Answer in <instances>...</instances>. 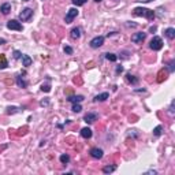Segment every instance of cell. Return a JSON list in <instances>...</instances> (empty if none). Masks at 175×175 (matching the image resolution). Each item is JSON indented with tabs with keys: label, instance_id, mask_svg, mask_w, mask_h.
Listing matches in <instances>:
<instances>
[{
	"label": "cell",
	"instance_id": "6da1fadb",
	"mask_svg": "<svg viewBox=\"0 0 175 175\" xmlns=\"http://www.w3.org/2000/svg\"><path fill=\"white\" fill-rule=\"evenodd\" d=\"M133 14H134L135 17H145V18H148L149 21L155 19V17H156V14H155L153 10L142 8V7H137V8H134L133 10Z\"/></svg>",
	"mask_w": 175,
	"mask_h": 175
},
{
	"label": "cell",
	"instance_id": "4316f807",
	"mask_svg": "<svg viewBox=\"0 0 175 175\" xmlns=\"http://www.w3.org/2000/svg\"><path fill=\"white\" fill-rule=\"evenodd\" d=\"M41 90H43V92H50L51 90V85L50 84H43V86H41Z\"/></svg>",
	"mask_w": 175,
	"mask_h": 175
},
{
	"label": "cell",
	"instance_id": "d6986e66",
	"mask_svg": "<svg viewBox=\"0 0 175 175\" xmlns=\"http://www.w3.org/2000/svg\"><path fill=\"white\" fill-rule=\"evenodd\" d=\"M22 62H23V66H30L31 64V58L27 56V55H22Z\"/></svg>",
	"mask_w": 175,
	"mask_h": 175
},
{
	"label": "cell",
	"instance_id": "8992f818",
	"mask_svg": "<svg viewBox=\"0 0 175 175\" xmlns=\"http://www.w3.org/2000/svg\"><path fill=\"white\" fill-rule=\"evenodd\" d=\"M145 37H146V33H142V31H139V33H135L131 36V41L135 43V44H141L142 41L145 40Z\"/></svg>",
	"mask_w": 175,
	"mask_h": 175
},
{
	"label": "cell",
	"instance_id": "277c9868",
	"mask_svg": "<svg viewBox=\"0 0 175 175\" xmlns=\"http://www.w3.org/2000/svg\"><path fill=\"white\" fill-rule=\"evenodd\" d=\"M90 47L92 48H99V47H101V45L104 44V37L103 36H97V37H94V38H92L90 40Z\"/></svg>",
	"mask_w": 175,
	"mask_h": 175
},
{
	"label": "cell",
	"instance_id": "4dcf8cb0",
	"mask_svg": "<svg viewBox=\"0 0 175 175\" xmlns=\"http://www.w3.org/2000/svg\"><path fill=\"white\" fill-rule=\"evenodd\" d=\"M170 112L174 114V101H172V103H171V105H170Z\"/></svg>",
	"mask_w": 175,
	"mask_h": 175
},
{
	"label": "cell",
	"instance_id": "8d00e7d4",
	"mask_svg": "<svg viewBox=\"0 0 175 175\" xmlns=\"http://www.w3.org/2000/svg\"><path fill=\"white\" fill-rule=\"evenodd\" d=\"M94 1H97V3H99V1H101V0H94Z\"/></svg>",
	"mask_w": 175,
	"mask_h": 175
},
{
	"label": "cell",
	"instance_id": "7402d4cb",
	"mask_svg": "<svg viewBox=\"0 0 175 175\" xmlns=\"http://www.w3.org/2000/svg\"><path fill=\"white\" fill-rule=\"evenodd\" d=\"M105 58H107L109 62H116L118 56H116L115 54H107V55H105Z\"/></svg>",
	"mask_w": 175,
	"mask_h": 175
},
{
	"label": "cell",
	"instance_id": "4fadbf2b",
	"mask_svg": "<svg viewBox=\"0 0 175 175\" xmlns=\"http://www.w3.org/2000/svg\"><path fill=\"white\" fill-rule=\"evenodd\" d=\"M81 135L84 138H90V137H92V130H90L89 127H85V129L81 130Z\"/></svg>",
	"mask_w": 175,
	"mask_h": 175
},
{
	"label": "cell",
	"instance_id": "f546056e",
	"mask_svg": "<svg viewBox=\"0 0 175 175\" xmlns=\"http://www.w3.org/2000/svg\"><path fill=\"white\" fill-rule=\"evenodd\" d=\"M64 52L68 54V55H71L73 54V48H71V47H64Z\"/></svg>",
	"mask_w": 175,
	"mask_h": 175
},
{
	"label": "cell",
	"instance_id": "5b68a950",
	"mask_svg": "<svg viewBox=\"0 0 175 175\" xmlns=\"http://www.w3.org/2000/svg\"><path fill=\"white\" fill-rule=\"evenodd\" d=\"M7 27H8L10 30H17V31H21L23 29L22 25H21L18 21H14V19H11V21L7 22Z\"/></svg>",
	"mask_w": 175,
	"mask_h": 175
},
{
	"label": "cell",
	"instance_id": "d6a6232c",
	"mask_svg": "<svg viewBox=\"0 0 175 175\" xmlns=\"http://www.w3.org/2000/svg\"><path fill=\"white\" fill-rule=\"evenodd\" d=\"M135 1H139V3H149V1H152V0H135Z\"/></svg>",
	"mask_w": 175,
	"mask_h": 175
},
{
	"label": "cell",
	"instance_id": "e575fe53",
	"mask_svg": "<svg viewBox=\"0 0 175 175\" xmlns=\"http://www.w3.org/2000/svg\"><path fill=\"white\" fill-rule=\"evenodd\" d=\"M47 104H48V101H47V100H45V101H41V105H47Z\"/></svg>",
	"mask_w": 175,
	"mask_h": 175
},
{
	"label": "cell",
	"instance_id": "7c38bea8",
	"mask_svg": "<svg viewBox=\"0 0 175 175\" xmlns=\"http://www.w3.org/2000/svg\"><path fill=\"white\" fill-rule=\"evenodd\" d=\"M0 11H1V14L7 15V14L11 11V4H10V3H4V4H1V6H0Z\"/></svg>",
	"mask_w": 175,
	"mask_h": 175
},
{
	"label": "cell",
	"instance_id": "44dd1931",
	"mask_svg": "<svg viewBox=\"0 0 175 175\" xmlns=\"http://www.w3.org/2000/svg\"><path fill=\"white\" fill-rule=\"evenodd\" d=\"M17 84H18L19 88H26V86H27V84H26L25 81H23V79H22V78H21L19 75L17 77Z\"/></svg>",
	"mask_w": 175,
	"mask_h": 175
},
{
	"label": "cell",
	"instance_id": "ac0fdd59",
	"mask_svg": "<svg viewBox=\"0 0 175 175\" xmlns=\"http://www.w3.org/2000/svg\"><path fill=\"white\" fill-rule=\"evenodd\" d=\"M115 170H116V166H105L103 168V172L104 174H111V172H114Z\"/></svg>",
	"mask_w": 175,
	"mask_h": 175
},
{
	"label": "cell",
	"instance_id": "74e56055",
	"mask_svg": "<svg viewBox=\"0 0 175 175\" xmlns=\"http://www.w3.org/2000/svg\"><path fill=\"white\" fill-rule=\"evenodd\" d=\"M23 1H29V0H23Z\"/></svg>",
	"mask_w": 175,
	"mask_h": 175
},
{
	"label": "cell",
	"instance_id": "603a6c76",
	"mask_svg": "<svg viewBox=\"0 0 175 175\" xmlns=\"http://www.w3.org/2000/svg\"><path fill=\"white\" fill-rule=\"evenodd\" d=\"M162 131H163V127L162 126H157V127H155V130H153V134L156 135V137H159V135H162Z\"/></svg>",
	"mask_w": 175,
	"mask_h": 175
},
{
	"label": "cell",
	"instance_id": "8fae6325",
	"mask_svg": "<svg viewBox=\"0 0 175 175\" xmlns=\"http://www.w3.org/2000/svg\"><path fill=\"white\" fill-rule=\"evenodd\" d=\"M164 34H166V37L168 40H174L175 38V29L174 27H168V29L164 31Z\"/></svg>",
	"mask_w": 175,
	"mask_h": 175
},
{
	"label": "cell",
	"instance_id": "ffe728a7",
	"mask_svg": "<svg viewBox=\"0 0 175 175\" xmlns=\"http://www.w3.org/2000/svg\"><path fill=\"white\" fill-rule=\"evenodd\" d=\"M79 36H81V30L78 27H74L71 30V37L73 38H79Z\"/></svg>",
	"mask_w": 175,
	"mask_h": 175
},
{
	"label": "cell",
	"instance_id": "836d02e7",
	"mask_svg": "<svg viewBox=\"0 0 175 175\" xmlns=\"http://www.w3.org/2000/svg\"><path fill=\"white\" fill-rule=\"evenodd\" d=\"M149 30H151V33H153V31H156V26H152L151 29H149Z\"/></svg>",
	"mask_w": 175,
	"mask_h": 175
},
{
	"label": "cell",
	"instance_id": "cb8c5ba5",
	"mask_svg": "<svg viewBox=\"0 0 175 175\" xmlns=\"http://www.w3.org/2000/svg\"><path fill=\"white\" fill-rule=\"evenodd\" d=\"M60 162H62L63 164H67V163L70 162V156H68V155H62V156H60Z\"/></svg>",
	"mask_w": 175,
	"mask_h": 175
},
{
	"label": "cell",
	"instance_id": "e0dca14e",
	"mask_svg": "<svg viewBox=\"0 0 175 175\" xmlns=\"http://www.w3.org/2000/svg\"><path fill=\"white\" fill-rule=\"evenodd\" d=\"M21 109H19L18 107H7L6 108V112L8 114V115H13V114H17V112H19Z\"/></svg>",
	"mask_w": 175,
	"mask_h": 175
},
{
	"label": "cell",
	"instance_id": "f1b7e54d",
	"mask_svg": "<svg viewBox=\"0 0 175 175\" xmlns=\"http://www.w3.org/2000/svg\"><path fill=\"white\" fill-rule=\"evenodd\" d=\"M168 66H170V67H168V70H170V71L172 73V71H174V70H175V62H174V60H171V62H170V64H168Z\"/></svg>",
	"mask_w": 175,
	"mask_h": 175
},
{
	"label": "cell",
	"instance_id": "5bb4252c",
	"mask_svg": "<svg viewBox=\"0 0 175 175\" xmlns=\"http://www.w3.org/2000/svg\"><path fill=\"white\" fill-rule=\"evenodd\" d=\"M67 100L71 101V103H81L82 100H84V96H70Z\"/></svg>",
	"mask_w": 175,
	"mask_h": 175
},
{
	"label": "cell",
	"instance_id": "52a82bcc",
	"mask_svg": "<svg viewBox=\"0 0 175 175\" xmlns=\"http://www.w3.org/2000/svg\"><path fill=\"white\" fill-rule=\"evenodd\" d=\"M77 15H78V10H77V8H70V10L67 11L66 19H64V21H66V23H71L73 19L75 18Z\"/></svg>",
	"mask_w": 175,
	"mask_h": 175
},
{
	"label": "cell",
	"instance_id": "1f68e13d",
	"mask_svg": "<svg viewBox=\"0 0 175 175\" xmlns=\"http://www.w3.org/2000/svg\"><path fill=\"white\" fill-rule=\"evenodd\" d=\"M122 71H123V67H122V66H118V67H116V73L119 74V73H122Z\"/></svg>",
	"mask_w": 175,
	"mask_h": 175
},
{
	"label": "cell",
	"instance_id": "9a60e30c",
	"mask_svg": "<svg viewBox=\"0 0 175 175\" xmlns=\"http://www.w3.org/2000/svg\"><path fill=\"white\" fill-rule=\"evenodd\" d=\"M8 66V63H7V59H6L4 55H0V70H3Z\"/></svg>",
	"mask_w": 175,
	"mask_h": 175
},
{
	"label": "cell",
	"instance_id": "d4e9b609",
	"mask_svg": "<svg viewBox=\"0 0 175 175\" xmlns=\"http://www.w3.org/2000/svg\"><path fill=\"white\" fill-rule=\"evenodd\" d=\"M73 111H74V112H81L82 107L78 103H74V104H73Z\"/></svg>",
	"mask_w": 175,
	"mask_h": 175
},
{
	"label": "cell",
	"instance_id": "7a4b0ae2",
	"mask_svg": "<svg viewBox=\"0 0 175 175\" xmlns=\"http://www.w3.org/2000/svg\"><path fill=\"white\" fill-rule=\"evenodd\" d=\"M149 47H151V50L153 51H160L163 48V41L160 37H153L152 40H151V43H149Z\"/></svg>",
	"mask_w": 175,
	"mask_h": 175
},
{
	"label": "cell",
	"instance_id": "30bf717a",
	"mask_svg": "<svg viewBox=\"0 0 175 175\" xmlns=\"http://www.w3.org/2000/svg\"><path fill=\"white\" fill-rule=\"evenodd\" d=\"M108 97H109V94H108L107 92H105V93L97 94V96H96V97L93 99V101H94V103H99V101H105V100H107Z\"/></svg>",
	"mask_w": 175,
	"mask_h": 175
},
{
	"label": "cell",
	"instance_id": "83f0119b",
	"mask_svg": "<svg viewBox=\"0 0 175 175\" xmlns=\"http://www.w3.org/2000/svg\"><path fill=\"white\" fill-rule=\"evenodd\" d=\"M22 58V54L19 51H14V59H21Z\"/></svg>",
	"mask_w": 175,
	"mask_h": 175
},
{
	"label": "cell",
	"instance_id": "3957f363",
	"mask_svg": "<svg viewBox=\"0 0 175 175\" xmlns=\"http://www.w3.org/2000/svg\"><path fill=\"white\" fill-rule=\"evenodd\" d=\"M31 15H33V10L31 8H23L22 13L19 14V19L22 21V22H26L29 19L31 18Z\"/></svg>",
	"mask_w": 175,
	"mask_h": 175
},
{
	"label": "cell",
	"instance_id": "ba28073f",
	"mask_svg": "<svg viewBox=\"0 0 175 175\" xmlns=\"http://www.w3.org/2000/svg\"><path fill=\"white\" fill-rule=\"evenodd\" d=\"M97 118H99V115L96 112H88L84 116V121L86 122V123H93L94 121H97Z\"/></svg>",
	"mask_w": 175,
	"mask_h": 175
},
{
	"label": "cell",
	"instance_id": "2e32d148",
	"mask_svg": "<svg viewBox=\"0 0 175 175\" xmlns=\"http://www.w3.org/2000/svg\"><path fill=\"white\" fill-rule=\"evenodd\" d=\"M126 79H127V81L130 82V84H138V78H135L134 75H131L130 73H129V74H126Z\"/></svg>",
	"mask_w": 175,
	"mask_h": 175
},
{
	"label": "cell",
	"instance_id": "484cf974",
	"mask_svg": "<svg viewBox=\"0 0 175 175\" xmlns=\"http://www.w3.org/2000/svg\"><path fill=\"white\" fill-rule=\"evenodd\" d=\"M86 1H88V0H73V4L78 7V6H84Z\"/></svg>",
	"mask_w": 175,
	"mask_h": 175
},
{
	"label": "cell",
	"instance_id": "d590c367",
	"mask_svg": "<svg viewBox=\"0 0 175 175\" xmlns=\"http://www.w3.org/2000/svg\"><path fill=\"white\" fill-rule=\"evenodd\" d=\"M6 40H3V38H0V44H4Z\"/></svg>",
	"mask_w": 175,
	"mask_h": 175
},
{
	"label": "cell",
	"instance_id": "9c48e42d",
	"mask_svg": "<svg viewBox=\"0 0 175 175\" xmlns=\"http://www.w3.org/2000/svg\"><path fill=\"white\" fill-rule=\"evenodd\" d=\"M90 156L94 157V159H101V157H103V149L92 148L90 149Z\"/></svg>",
	"mask_w": 175,
	"mask_h": 175
}]
</instances>
